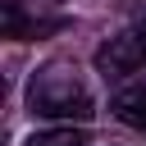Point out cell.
Segmentation results:
<instances>
[{
	"instance_id": "1",
	"label": "cell",
	"mask_w": 146,
	"mask_h": 146,
	"mask_svg": "<svg viewBox=\"0 0 146 146\" xmlns=\"http://www.w3.org/2000/svg\"><path fill=\"white\" fill-rule=\"evenodd\" d=\"M27 105H32V114H41V119H68V123H73V119L87 123V119L96 114L87 82H82L68 64H46V68H36V78L27 82Z\"/></svg>"
},
{
	"instance_id": "2",
	"label": "cell",
	"mask_w": 146,
	"mask_h": 146,
	"mask_svg": "<svg viewBox=\"0 0 146 146\" xmlns=\"http://www.w3.org/2000/svg\"><path fill=\"white\" fill-rule=\"evenodd\" d=\"M96 68L110 73V78H123V73H137L146 68V18L123 27L119 36H110L100 50H96Z\"/></svg>"
},
{
	"instance_id": "3",
	"label": "cell",
	"mask_w": 146,
	"mask_h": 146,
	"mask_svg": "<svg viewBox=\"0 0 146 146\" xmlns=\"http://www.w3.org/2000/svg\"><path fill=\"white\" fill-rule=\"evenodd\" d=\"M110 114H114L119 123L146 132V87H128V91H119V96L110 100Z\"/></svg>"
},
{
	"instance_id": "4",
	"label": "cell",
	"mask_w": 146,
	"mask_h": 146,
	"mask_svg": "<svg viewBox=\"0 0 146 146\" xmlns=\"http://www.w3.org/2000/svg\"><path fill=\"white\" fill-rule=\"evenodd\" d=\"M23 146H87V132H82V128H73V123H59V128L32 132Z\"/></svg>"
}]
</instances>
